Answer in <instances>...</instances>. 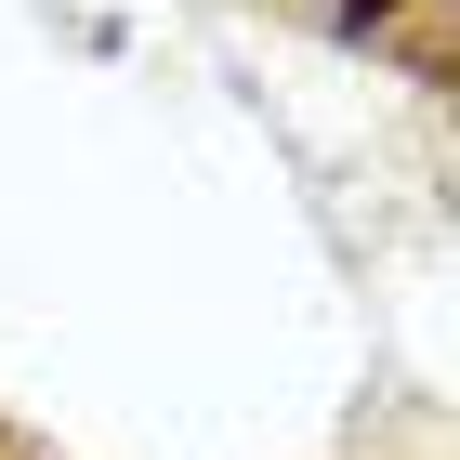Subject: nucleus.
Instances as JSON below:
<instances>
[{"instance_id": "f257e3e1", "label": "nucleus", "mask_w": 460, "mask_h": 460, "mask_svg": "<svg viewBox=\"0 0 460 460\" xmlns=\"http://www.w3.org/2000/svg\"><path fill=\"white\" fill-rule=\"evenodd\" d=\"M329 13H342V27H382V13H394V0H329Z\"/></svg>"}]
</instances>
